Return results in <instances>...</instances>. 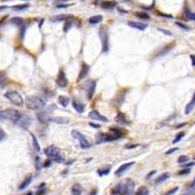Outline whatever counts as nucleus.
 I'll return each instance as SVG.
<instances>
[{
  "label": "nucleus",
  "instance_id": "obj_1",
  "mask_svg": "<svg viewBox=\"0 0 195 195\" xmlns=\"http://www.w3.org/2000/svg\"><path fill=\"white\" fill-rule=\"evenodd\" d=\"M135 189V182L132 178H124L112 189V193L118 195H132Z\"/></svg>",
  "mask_w": 195,
  "mask_h": 195
},
{
  "label": "nucleus",
  "instance_id": "obj_2",
  "mask_svg": "<svg viewBox=\"0 0 195 195\" xmlns=\"http://www.w3.org/2000/svg\"><path fill=\"white\" fill-rule=\"evenodd\" d=\"M46 102L38 96H29L26 99L27 108L32 110H40L45 108Z\"/></svg>",
  "mask_w": 195,
  "mask_h": 195
},
{
  "label": "nucleus",
  "instance_id": "obj_3",
  "mask_svg": "<svg viewBox=\"0 0 195 195\" xmlns=\"http://www.w3.org/2000/svg\"><path fill=\"white\" fill-rule=\"evenodd\" d=\"M44 153L49 157V159H51L52 161L58 162V163H62L63 158L61 155V149L54 144L49 145L44 149Z\"/></svg>",
  "mask_w": 195,
  "mask_h": 195
},
{
  "label": "nucleus",
  "instance_id": "obj_4",
  "mask_svg": "<svg viewBox=\"0 0 195 195\" xmlns=\"http://www.w3.org/2000/svg\"><path fill=\"white\" fill-rule=\"evenodd\" d=\"M100 37L102 40V53H108L109 50V35L107 27H102L100 28Z\"/></svg>",
  "mask_w": 195,
  "mask_h": 195
},
{
  "label": "nucleus",
  "instance_id": "obj_5",
  "mask_svg": "<svg viewBox=\"0 0 195 195\" xmlns=\"http://www.w3.org/2000/svg\"><path fill=\"white\" fill-rule=\"evenodd\" d=\"M71 135H72V137L74 138L75 140H77L80 142V146L82 148H91L92 143L90 142V141H88V139L82 133H80L79 131H77V130H73V131L71 132Z\"/></svg>",
  "mask_w": 195,
  "mask_h": 195
},
{
  "label": "nucleus",
  "instance_id": "obj_6",
  "mask_svg": "<svg viewBox=\"0 0 195 195\" xmlns=\"http://www.w3.org/2000/svg\"><path fill=\"white\" fill-rule=\"evenodd\" d=\"M5 97L14 104L18 105V107H22L23 105V99L20 93L16 91H9L5 93Z\"/></svg>",
  "mask_w": 195,
  "mask_h": 195
},
{
  "label": "nucleus",
  "instance_id": "obj_7",
  "mask_svg": "<svg viewBox=\"0 0 195 195\" xmlns=\"http://www.w3.org/2000/svg\"><path fill=\"white\" fill-rule=\"evenodd\" d=\"M21 115H22L21 113L18 110L14 109V108H7V109L2 111V118L11 120V121H14V122H17L20 119Z\"/></svg>",
  "mask_w": 195,
  "mask_h": 195
},
{
  "label": "nucleus",
  "instance_id": "obj_8",
  "mask_svg": "<svg viewBox=\"0 0 195 195\" xmlns=\"http://www.w3.org/2000/svg\"><path fill=\"white\" fill-rule=\"evenodd\" d=\"M56 82H57V84H58V86L61 88H64L68 86V80L66 76V73H64V71L62 69H60V71L58 73V76H57V79H56Z\"/></svg>",
  "mask_w": 195,
  "mask_h": 195
},
{
  "label": "nucleus",
  "instance_id": "obj_9",
  "mask_svg": "<svg viewBox=\"0 0 195 195\" xmlns=\"http://www.w3.org/2000/svg\"><path fill=\"white\" fill-rule=\"evenodd\" d=\"M96 86H97V82L94 80H89L86 83V96L88 98V100H91L93 98L96 90Z\"/></svg>",
  "mask_w": 195,
  "mask_h": 195
},
{
  "label": "nucleus",
  "instance_id": "obj_10",
  "mask_svg": "<svg viewBox=\"0 0 195 195\" xmlns=\"http://www.w3.org/2000/svg\"><path fill=\"white\" fill-rule=\"evenodd\" d=\"M31 121H32V118L28 115V114H22L20 119L17 121V124L19 126H21L22 128L23 129H28V126L31 124Z\"/></svg>",
  "mask_w": 195,
  "mask_h": 195
},
{
  "label": "nucleus",
  "instance_id": "obj_11",
  "mask_svg": "<svg viewBox=\"0 0 195 195\" xmlns=\"http://www.w3.org/2000/svg\"><path fill=\"white\" fill-rule=\"evenodd\" d=\"M108 135L110 138V141H115V140L120 139V138L123 136V132L117 128H109Z\"/></svg>",
  "mask_w": 195,
  "mask_h": 195
},
{
  "label": "nucleus",
  "instance_id": "obj_12",
  "mask_svg": "<svg viewBox=\"0 0 195 195\" xmlns=\"http://www.w3.org/2000/svg\"><path fill=\"white\" fill-rule=\"evenodd\" d=\"M89 117H90L91 119H93V120L102 121V122H104V123H108V119L107 117L102 115L101 113L99 111H97V110H92L90 113H89Z\"/></svg>",
  "mask_w": 195,
  "mask_h": 195
},
{
  "label": "nucleus",
  "instance_id": "obj_13",
  "mask_svg": "<svg viewBox=\"0 0 195 195\" xmlns=\"http://www.w3.org/2000/svg\"><path fill=\"white\" fill-rule=\"evenodd\" d=\"M105 142H110V138L108 133H98L96 135V143L101 144Z\"/></svg>",
  "mask_w": 195,
  "mask_h": 195
},
{
  "label": "nucleus",
  "instance_id": "obj_14",
  "mask_svg": "<svg viewBox=\"0 0 195 195\" xmlns=\"http://www.w3.org/2000/svg\"><path fill=\"white\" fill-rule=\"evenodd\" d=\"M135 165V162H128V163H125L123 165H121L116 171H115V175L116 176H121L122 174H124L127 170H129L131 167H133Z\"/></svg>",
  "mask_w": 195,
  "mask_h": 195
},
{
  "label": "nucleus",
  "instance_id": "obj_15",
  "mask_svg": "<svg viewBox=\"0 0 195 195\" xmlns=\"http://www.w3.org/2000/svg\"><path fill=\"white\" fill-rule=\"evenodd\" d=\"M47 120L49 122H52V123H57V124H68V118L67 117H62V116H58V117H48Z\"/></svg>",
  "mask_w": 195,
  "mask_h": 195
},
{
  "label": "nucleus",
  "instance_id": "obj_16",
  "mask_svg": "<svg viewBox=\"0 0 195 195\" xmlns=\"http://www.w3.org/2000/svg\"><path fill=\"white\" fill-rule=\"evenodd\" d=\"M89 70H90V66L87 64L86 62H82L80 68V71H79V75H78V79H83L87 74Z\"/></svg>",
  "mask_w": 195,
  "mask_h": 195
},
{
  "label": "nucleus",
  "instance_id": "obj_17",
  "mask_svg": "<svg viewBox=\"0 0 195 195\" xmlns=\"http://www.w3.org/2000/svg\"><path fill=\"white\" fill-rule=\"evenodd\" d=\"M128 24L131 28H137V29H140V30H144L146 28H148V24L146 23H143V22H129Z\"/></svg>",
  "mask_w": 195,
  "mask_h": 195
},
{
  "label": "nucleus",
  "instance_id": "obj_18",
  "mask_svg": "<svg viewBox=\"0 0 195 195\" xmlns=\"http://www.w3.org/2000/svg\"><path fill=\"white\" fill-rule=\"evenodd\" d=\"M115 121L120 125H127L129 123V121H128L126 115L124 114V113H122V112H119L118 114L115 116Z\"/></svg>",
  "mask_w": 195,
  "mask_h": 195
},
{
  "label": "nucleus",
  "instance_id": "obj_19",
  "mask_svg": "<svg viewBox=\"0 0 195 195\" xmlns=\"http://www.w3.org/2000/svg\"><path fill=\"white\" fill-rule=\"evenodd\" d=\"M70 19H73V16L72 15H68V14H62V15H58V16H55V17L52 18V20L54 22H61V21H69Z\"/></svg>",
  "mask_w": 195,
  "mask_h": 195
},
{
  "label": "nucleus",
  "instance_id": "obj_20",
  "mask_svg": "<svg viewBox=\"0 0 195 195\" xmlns=\"http://www.w3.org/2000/svg\"><path fill=\"white\" fill-rule=\"evenodd\" d=\"M175 42H172V43H170V44H168L167 46H165L163 49H162V50L156 55V57H161V56H164L165 54H167V53H169L171 50H172V49L175 47Z\"/></svg>",
  "mask_w": 195,
  "mask_h": 195
},
{
  "label": "nucleus",
  "instance_id": "obj_21",
  "mask_svg": "<svg viewBox=\"0 0 195 195\" xmlns=\"http://www.w3.org/2000/svg\"><path fill=\"white\" fill-rule=\"evenodd\" d=\"M82 186H81L79 183H74L72 185V188H71V193L72 195H81L82 194Z\"/></svg>",
  "mask_w": 195,
  "mask_h": 195
},
{
  "label": "nucleus",
  "instance_id": "obj_22",
  "mask_svg": "<svg viewBox=\"0 0 195 195\" xmlns=\"http://www.w3.org/2000/svg\"><path fill=\"white\" fill-rule=\"evenodd\" d=\"M117 5V2L116 1H111V0H108V1H103L102 3V7L103 9H108V10H110V9H113L115 6Z\"/></svg>",
  "mask_w": 195,
  "mask_h": 195
},
{
  "label": "nucleus",
  "instance_id": "obj_23",
  "mask_svg": "<svg viewBox=\"0 0 195 195\" xmlns=\"http://www.w3.org/2000/svg\"><path fill=\"white\" fill-rule=\"evenodd\" d=\"M194 107H195V92L193 94V97H192L191 101L188 103V105H186V108H185V114H189V113L192 111V109L194 108Z\"/></svg>",
  "mask_w": 195,
  "mask_h": 195
},
{
  "label": "nucleus",
  "instance_id": "obj_24",
  "mask_svg": "<svg viewBox=\"0 0 195 195\" xmlns=\"http://www.w3.org/2000/svg\"><path fill=\"white\" fill-rule=\"evenodd\" d=\"M170 176H171V174H170L169 172H166V173H164V174H162V175L158 176V178L155 180V183H156V184H159V183H161V182H165L166 180H168V178H170Z\"/></svg>",
  "mask_w": 195,
  "mask_h": 195
},
{
  "label": "nucleus",
  "instance_id": "obj_25",
  "mask_svg": "<svg viewBox=\"0 0 195 195\" xmlns=\"http://www.w3.org/2000/svg\"><path fill=\"white\" fill-rule=\"evenodd\" d=\"M72 107L74 108V109L78 112V113H82L84 111V105L82 103H80L78 102H76L75 100H73L72 102Z\"/></svg>",
  "mask_w": 195,
  "mask_h": 195
},
{
  "label": "nucleus",
  "instance_id": "obj_26",
  "mask_svg": "<svg viewBox=\"0 0 195 195\" xmlns=\"http://www.w3.org/2000/svg\"><path fill=\"white\" fill-rule=\"evenodd\" d=\"M31 181H32V176L31 175H28L26 178H24V181L22 182V184L20 185V189L21 190H22V189H24L26 188H28V186L29 185V183L31 182Z\"/></svg>",
  "mask_w": 195,
  "mask_h": 195
},
{
  "label": "nucleus",
  "instance_id": "obj_27",
  "mask_svg": "<svg viewBox=\"0 0 195 195\" xmlns=\"http://www.w3.org/2000/svg\"><path fill=\"white\" fill-rule=\"evenodd\" d=\"M59 102L62 107L63 108H67L68 103H69V98L67 97V96H60L59 97Z\"/></svg>",
  "mask_w": 195,
  "mask_h": 195
},
{
  "label": "nucleus",
  "instance_id": "obj_28",
  "mask_svg": "<svg viewBox=\"0 0 195 195\" xmlns=\"http://www.w3.org/2000/svg\"><path fill=\"white\" fill-rule=\"evenodd\" d=\"M102 21V16L101 15H97V16H94V17H91L89 19V22L92 23V24H96V23H99Z\"/></svg>",
  "mask_w": 195,
  "mask_h": 195
},
{
  "label": "nucleus",
  "instance_id": "obj_29",
  "mask_svg": "<svg viewBox=\"0 0 195 195\" xmlns=\"http://www.w3.org/2000/svg\"><path fill=\"white\" fill-rule=\"evenodd\" d=\"M135 195H148V189L146 186H140L135 192Z\"/></svg>",
  "mask_w": 195,
  "mask_h": 195
},
{
  "label": "nucleus",
  "instance_id": "obj_30",
  "mask_svg": "<svg viewBox=\"0 0 195 195\" xmlns=\"http://www.w3.org/2000/svg\"><path fill=\"white\" fill-rule=\"evenodd\" d=\"M135 15L137 16L138 18H141V19H145V20H148L150 18V16L146 13V12H142V11H139V12H136Z\"/></svg>",
  "mask_w": 195,
  "mask_h": 195
},
{
  "label": "nucleus",
  "instance_id": "obj_31",
  "mask_svg": "<svg viewBox=\"0 0 195 195\" xmlns=\"http://www.w3.org/2000/svg\"><path fill=\"white\" fill-rule=\"evenodd\" d=\"M31 138H32V143H33V148H34V149H35L37 152H39V151H40V145H39V142H38V141H37V139H36V137H35L33 134H31Z\"/></svg>",
  "mask_w": 195,
  "mask_h": 195
},
{
  "label": "nucleus",
  "instance_id": "obj_32",
  "mask_svg": "<svg viewBox=\"0 0 195 195\" xmlns=\"http://www.w3.org/2000/svg\"><path fill=\"white\" fill-rule=\"evenodd\" d=\"M11 22L14 24H16V26H18V27H22V24H23V21H22V18H13L11 20Z\"/></svg>",
  "mask_w": 195,
  "mask_h": 195
},
{
  "label": "nucleus",
  "instance_id": "obj_33",
  "mask_svg": "<svg viewBox=\"0 0 195 195\" xmlns=\"http://www.w3.org/2000/svg\"><path fill=\"white\" fill-rule=\"evenodd\" d=\"M184 135H185L184 132H180V133H178V134L176 136V138L174 139V141H173V144H175V143H177V142H180V141L182 139V138L184 137Z\"/></svg>",
  "mask_w": 195,
  "mask_h": 195
},
{
  "label": "nucleus",
  "instance_id": "obj_34",
  "mask_svg": "<svg viewBox=\"0 0 195 195\" xmlns=\"http://www.w3.org/2000/svg\"><path fill=\"white\" fill-rule=\"evenodd\" d=\"M28 4H22V5H17V6H13L12 8L14 10L16 11H21V10H24L27 9V8H28Z\"/></svg>",
  "mask_w": 195,
  "mask_h": 195
},
{
  "label": "nucleus",
  "instance_id": "obj_35",
  "mask_svg": "<svg viewBox=\"0 0 195 195\" xmlns=\"http://www.w3.org/2000/svg\"><path fill=\"white\" fill-rule=\"evenodd\" d=\"M188 161H189V157L188 156H186V155H182L178 157V163H180V164H183V163H186Z\"/></svg>",
  "mask_w": 195,
  "mask_h": 195
},
{
  "label": "nucleus",
  "instance_id": "obj_36",
  "mask_svg": "<svg viewBox=\"0 0 195 195\" xmlns=\"http://www.w3.org/2000/svg\"><path fill=\"white\" fill-rule=\"evenodd\" d=\"M109 171L110 169L109 168H107V169H102V170H99L98 171V174H99L101 177H103V176H107L109 174Z\"/></svg>",
  "mask_w": 195,
  "mask_h": 195
},
{
  "label": "nucleus",
  "instance_id": "obj_37",
  "mask_svg": "<svg viewBox=\"0 0 195 195\" xmlns=\"http://www.w3.org/2000/svg\"><path fill=\"white\" fill-rule=\"evenodd\" d=\"M71 28H72V22L70 21H67L66 22H64V26H63V31L68 32Z\"/></svg>",
  "mask_w": 195,
  "mask_h": 195
},
{
  "label": "nucleus",
  "instance_id": "obj_38",
  "mask_svg": "<svg viewBox=\"0 0 195 195\" xmlns=\"http://www.w3.org/2000/svg\"><path fill=\"white\" fill-rule=\"evenodd\" d=\"M185 15H186V17H188L189 20H192V21H195V14L191 13L189 10L188 9H185Z\"/></svg>",
  "mask_w": 195,
  "mask_h": 195
},
{
  "label": "nucleus",
  "instance_id": "obj_39",
  "mask_svg": "<svg viewBox=\"0 0 195 195\" xmlns=\"http://www.w3.org/2000/svg\"><path fill=\"white\" fill-rule=\"evenodd\" d=\"M189 173H190V169L184 168L183 170H182V171H180V172H178V175H188Z\"/></svg>",
  "mask_w": 195,
  "mask_h": 195
},
{
  "label": "nucleus",
  "instance_id": "obj_40",
  "mask_svg": "<svg viewBox=\"0 0 195 195\" xmlns=\"http://www.w3.org/2000/svg\"><path fill=\"white\" fill-rule=\"evenodd\" d=\"M176 24L177 26H178L181 28H183V29H185V30H189L190 28H189V27H188V26H185V24H183V23H182V22H176Z\"/></svg>",
  "mask_w": 195,
  "mask_h": 195
},
{
  "label": "nucleus",
  "instance_id": "obj_41",
  "mask_svg": "<svg viewBox=\"0 0 195 195\" xmlns=\"http://www.w3.org/2000/svg\"><path fill=\"white\" fill-rule=\"evenodd\" d=\"M178 190V186H176V188H174L173 189H171V190H169V192H167L165 195H172V194H174V193H176L177 191Z\"/></svg>",
  "mask_w": 195,
  "mask_h": 195
},
{
  "label": "nucleus",
  "instance_id": "obj_42",
  "mask_svg": "<svg viewBox=\"0 0 195 195\" xmlns=\"http://www.w3.org/2000/svg\"><path fill=\"white\" fill-rule=\"evenodd\" d=\"M161 32H163L164 34H167V35H169V36H171L172 35V32L171 31H169V30H167V29H163V28H158Z\"/></svg>",
  "mask_w": 195,
  "mask_h": 195
},
{
  "label": "nucleus",
  "instance_id": "obj_43",
  "mask_svg": "<svg viewBox=\"0 0 195 195\" xmlns=\"http://www.w3.org/2000/svg\"><path fill=\"white\" fill-rule=\"evenodd\" d=\"M71 5H73V4H58L56 7L57 8H68V7H69V6H71Z\"/></svg>",
  "mask_w": 195,
  "mask_h": 195
},
{
  "label": "nucleus",
  "instance_id": "obj_44",
  "mask_svg": "<svg viewBox=\"0 0 195 195\" xmlns=\"http://www.w3.org/2000/svg\"><path fill=\"white\" fill-rule=\"evenodd\" d=\"M137 146H139V144H127L125 145V148L127 149H132V148H135Z\"/></svg>",
  "mask_w": 195,
  "mask_h": 195
},
{
  "label": "nucleus",
  "instance_id": "obj_45",
  "mask_svg": "<svg viewBox=\"0 0 195 195\" xmlns=\"http://www.w3.org/2000/svg\"><path fill=\"white\" fill-rule=\"evenodd\" d=\"M5 132L3 131V130L0 129V142H1L2 140H4V138H5Z\"/></svg>",
  "mask_w": 195,
  "mask_h": 195
},
{
  "label": "nucleus",
  "instance_id": "obj_46",
  "mask_svg": "<svg viewBox=\"0 0 195 195\" xmlns=\"http://www.w3.org/2000/svg\"><path fill=\"white\" fill-rule=\"evenodd\" d=\"M51 159H48V160H46L45 161V163H44V165H43V167L44 168H47V167H49V166H50L51 165Z\"/></svg>",
  "mask_w": 195,
  "mask_h": 195
},
{
  "label": "nucleus",
  "instance_id": "obj_47",
  "mask_svg": "<svg viewBox=\"0 0 195 195\" xmlns=\"http://www.w3.org/2000/svg\"><path fill=\"white\" fill-rule=\"evenodd\" d=\"M178 148H171V149H169L167 152H166V154H171V153H173V152H175V151H177Z\"/></svg>",
  "mask_w": 195,
  "mask_h": 195
},
{
  "label": "nucleus",
  "instance_id": "obj_48",
  "mask_svg": "<svg viewBox=\"0 0 195 195\" xmlns=\"http://www.w3.org/2000/svg\"><path fill=\"white\" fill-rule=\"evenodd\" d=\"M190 59L192 62V67H195V55H190Z\"/></svg>",
  "mask_w": 195,
  "mask_h": 195
},
{
  "label": "nucleus",
  "instance_id": "obj_49",
  "mask_svg": "<svg viewBox=\"0 0 195 195\" xmlns=\"http://www.w3.org/2000/svg\"><path fill=\"white\" fill-rule=\"evenodd\" d=\"M90 126L93 127V128H97V129L101 128V125H99V124H95V123H90Z\"/></svg>",
  "mask_w": 195,
  "mask_h": 195
},
{
  "label": "nucleus",
  "instance_id": "obj_50",
  "mask_svg": "<svg viewBox=\"0 0 195 195\" xmlns=\"http://www.w3.org/2000/svg\"><path fill=\"white\" fill-rule=\"evenodd\" d=\"M39 162H40V158L37 156L36 157V167H37V169H40V165H39Z\"/></svg>",
  "mask_w": 195,
  "mask_h": 195
},
{
  "label": "nucleus",
  "instance_id": "obj_51",
  "mask_svg": "<svg viewBox=\"0 0 195 195\" xmlns=\"http://www.w3.org/2000/svg\"><path fill=\"white\" fill-rule=\"evenodd\" d=\"M44 193H45V189H41L36 193V195H43Z\"/></svg>",
  "mask_w": 195,
  "mask_h": 195
},
{
  "label": "nucleus",
  "instance_id": "obj_52",
  "mask_svg": "<svg viewBox=\"0 0 195 195\" xmlns=\"http://www.w3.org/2000/svg\"><path fill=\"white\" fill-rule=\"evenodd\" d=\"M157 14L163 16V17H166V18H172V16H171V15H166V14H162V13H157Z\"/></svg>",
  "mask_w": 195,
  "mask_h": 195
},
{
  "label": "nucleus",
  "instance_id": "obj_53",
  "mask_svg": "<svg viewBox=\"0 0 195 195\" xmlns=\"http://www.w3.org/2000/svg\"><path fill=\"white\" fill-rule=\"evenodd\" d=\"M183 195H195V191H188V192L184 193Z\"/></svg>",
  "mask_w": 195,
  "mask_h": 195
},
{
  "label": "nucleus",
  "instance_id": "obj_54",
  "mask_svg": "<svg viewBox=\"0 0 195 195\" xmlns=\"http://www.w3.org/2000/svg\"><path fill=\"white\" fill-rule=\"evenodd\" d=\"M155 173H156V171H152L151 173H149V174L148 175V177H146V178H150L153 174H155Z\"/></svg>",
  "mask_w": 195,
  "mask_h": 195
},
{
  "label": "nucleus",
  "instance_id": "obj_55",
  "mask_svg": "<svg viewBox=\"0 0 195 195\" xmlns=\"http://www.w3.org/2000/svg\"><path fill=\"white\" fill-rule=\"evenodd\" d=\"M97 193H98V190L97 189H93L90 195H97Z\"/></svg>",
  "mask_w": 195,
  "mask_h": 195
},
{
  "label": "nucleus",
  "instance_id": "obj_56",
  "mask_svg": "<svg viewBox=\"0 0 195 195\" xmlns=\"http://www.w3.org/2000/svg\"><path fill=\"white\" fill-rule=\"evenodd\" d=\"M118 11H122V13H128V11H126V10H124V9H122V8H120V7H118Z\"/></svg>",
  "mask_w": 195,
  "mask_h": 195
},
{
  "label": "nucleus",
  "instance_id": "obj_57",
  "mask_svg": "<svg viewBox=\"0 0 195 195\" xmlns=\"http://www.w3.org/2000/svg\"><path fill=\"white\" fill-rule=\"evenodd\" d=\"M193 165H195L194 162H192V163H189V164H186V165H184V167H185V168H188V167H189V166H193Z\"/></svg>",
  "mask_w": 195,
  "mask_h": 195
},
{
  "label": "nucleus",
  "instance_id": "obj_58",
  "mask_svg": "<svg viewBox=\"0 0 195 195\" xmlns=\"http://www.w3.org/2000/svg\"><path fill=\"white\" fill-rule=\"evenodd\" d=\"M6 8H7V6H0V11H2V10L6 9Z\"/></svg>",
  "mask_w": 195,
  "mask_h": 195
},
{
  "label": "nucleus",
  "instance_id": "obj_59",
  "mask_svg": "<svg viewBox=\"0 0 195 195\" xmlns=\"http://www.w3.org/2000/svg\"><path fill=\"white\" fill-rule=\"evenodd\" d=\"M185 125V123H183V124H180V125H178L177 126V128H180V127H182V126H184Z\"/></svg>",
  "mask_w": 195,
  "mask_h": 195
},
{
  "label": "nucleus",
  "instance_id": "obj_60",
  "mask_svg": "<svg viewBox=\"0 0 195 195\" xmlns=\"http://www.w3.org/2000/svg\"><path fill=\"white\" fill-rule=\"evenodd\" d=\"M0 118H2V111H0Z\"/></svg>",
  "mask_w": 195,
  "mask_h": 195
},
{
  "label": "nucleus",
  "instance_id": "obj_61",
  "mask_svg": "<svg viewBox=\"0 0 195 195\" xmlns=\"http://www.w3.org/2000/svg\"><path fill=\"white\" fill-rule=\"evenodd\" d=\"M27 195H32V193H31V192H29V193H28Z\"/></svg>",
  "mask_w": 195,
  "mask_h": 195
},
{
  "label": "nucleus",
  "instance_id": "obj_62",
  "mask_svg": "<svg viewBox=\"0 0 195 195\" xmlns=\"http://www.w3.org/2000/svg\"><path fill=\"white\" fill-rule=\"evenodd\" d=\"M194 183H195V178H194V181H193V183H192V184L194 185Z\"/></svg>",
  "mask_w": 195,
  "mask_h": 195
},
{
  "label": "nucleus",
  "instance_id": "obj_63",
  "mask_svg": "<svg viewBox=\"0 0 195 195\" xmlns=\"http://www.w3.org/2000/svg\"><path fill=\"white\" fill-rule=\"evenodd\" d=\"M61 1H68V0H61Z\"/></svg>",
  "mask_w": 195,
  "mask_h": 195
},
{
  "label": "nucleus",
  "instance_id": "obj_64",
  "mask_svg": "<svg viewBox=\"0 0 195 195\" xmlns=\"http://www.w3.org/2000/svg\"><path fill=\"white\" fill-rule=\"evenodd\" d=\"M112 195H118V194H115V193H112Z\"/></svg>",
  "mask_w": 195,
  "mask_h": 195
}]
</instances>
